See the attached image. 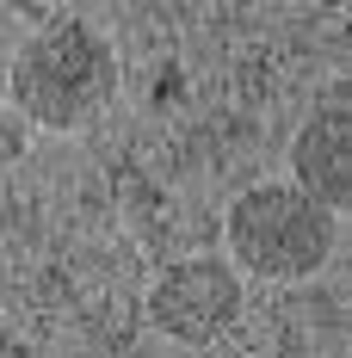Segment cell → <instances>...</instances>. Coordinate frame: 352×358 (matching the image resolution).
<instances>
[{"instance_id":"obj_1","label":"cell","mask_w":352,"mask_h":358,"mask_svg":"<svg viewBox=\"0 0 352 358\" xmlns=\"http://www.w3.org/2000/svg\"><path fill=\"white\" fill-rule=\"evenodd\" d=\"M118 93V50L87 19H50L19 43L6 69V99L37 130H80Z\"/></svg>"},{"instance_id":"obj_2","label":"cell","mask_w":352,"mask_h":358,"mask_svg":"<svg viewBox=\"0 0 352 358\" xmlns=\"http://www.w3.org/2000/svg\"><path fill=\"white\" fill-rule=\"evenodd\" d=\"M229 253L235 266L253 272V278H279V285H297L328 266L334 253V216L321 210L309 192L297 185H247L241 198L229 204Z\"/></svg>"},{"instance_id":"obj_3","label":"cell","mask_w":352,"mask_h":358,"mask_svg":"<svg viewBox=\"0 0 352 358\" xmlns=\"http://www.w3.org/2000/svg\"><path fill=\"white\" fill-rule=\"evenodd\" d=\"M247 309V290H241V272L216 253H198V259H174L155 290H148V322L155 334H167L179 346H211L223 340L229 327L241 322Z\"/></svg>"},{"instance_id":"obj_4","label":"cell","mask_w":352,"mask_h":358,"mask_svg":"<svg viewBox=\"0 0 352 358\" xmlns=\"http://www.w3.org/2000/svg\"><path fill=\"white\" fill-rule=\"evenodd\" d=\"M290 179L328 216H352V111L346 106L303 117V130L290 136Z\"/></svg>"}]
</instances>
